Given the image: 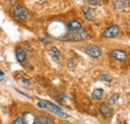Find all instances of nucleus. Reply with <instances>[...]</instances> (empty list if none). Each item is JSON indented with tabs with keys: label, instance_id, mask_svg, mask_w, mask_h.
<instances>
[{
	"label": "nucleus",
	"instance_id": "1",
	"mask_svg": "<svg viewBox=\"0 0 130 124\" xmlns=\"http://www.w3.org/2000/svg\"><path fill=\"white\" fill-rule=\"evenodd\" d=\"M37 106L38 107H41V108L47 109L48 111L54 113V114H56V115H58V116H60V117H63V118H68L69 117V115L67 113H65L64 111H62L60 107H58L54 103L49 102L47 100H41L40 102H38Z\"/></svg>",
	"mask_w": 130,
	"mask_h": 124
},
{
	"label": "nucleus",
	"instance_id": "2",
	"mask_svg": "<svg viewBox=\"0 0 130 124\" xmlns=\"http://www.w3.org/2000/svg\"><path fill=\"white\" fill-rule=\"evenodd\" d=\"M87 37H88V33L84 29L73 31V32H70L68 34V39H70L71 41H75V42L83 41V40L87 39Z\"/></svg>",
	"mask_w": 130,
	"mask_h": 124
},
{
	"label": "nucleus",
	"instance_id": "3",
	"mask_svg": "<svg viewBox=\"0 0 130 124\" xmlns=\"http://www.w3.org/2000/svg\"><path fill=\"white\" fill-rule=\"evenodd\" d=\"M84 51L87 55L93 58H97L101 55V49L95 44H88L84 47Z\"/></svg>",
	"mask_w": 130,
	"mask_h": 124
},
{
	"label": "nucleus",
	"instance_id": "4",
	"mask_svg": "<svg viewBox=\"0 0 130 124\" xmlns=\"http://www.w3.org/2000/svg\"><path fill=\"white\" fill-rule=\"evenodd\" d=\"M119 34H120V28L118 26H116V25L108 26L107 28H105L103 30V33H102V35L105 38H115Z\"/></svg>",
	"mask_w": 130,
	"mask_h": 124
},
{
	"label": "nucleus",
	"instance_id": "5",
	"mask_svg": "<svg viewBox=\"0 0 130 124\" xmlns=\"http://www.w3.org/2000/svg\"><path fill=\"white\" fill-rule=\"evenodd\" d=\"M13 15L19 20H25L27 18V11L22 5H16L13 10Z\"/></svg>",
	"mask_w": 130,
	"mask_h": 124
},
{
	"label": "nucleus",
	"instance_id": "6",
	"mask_svg": "<svg viewBox=\"0 0 130 124\" xmlns=\"http://www.w3.org/2000/svg\"><path fill=\"white\" fill-rule=\"evenodd\" d=\"M22 119L25 124H38V117L35 116L32 112H24L22 115Z\"/></svg>",
	"mask_w": 130,
	"mask_h": 124
},
{
	"label": "nucleus",
	"instance_id": "7",
	"mask_svg": "<svg viewBox=\"0 0 130 124\" xmlns=\"http://www.w3.org/2000/svg\"><path fill=\"white\" fill-rule=\"evenodd\" d=\"M111 56L118 61H126V59H127V53L124 50H120V49L113 50L111 52Z\"/></svg>",
	"mask_w": 130,
	"mask_h": 124
},
{
	"label": "nucleus",
	"instance_id": "8",
	"mask_svg": "<svg viewBox=\"0 0 130 124\" xmlns=\"http://www.w3.org/2000/svg\"><path fill=\"white\" fill-rule=\"evenodd\" d=\"M15 55H16V58L18 62L20 63H23V62L26 60V52L25 50L22 48V47L18 46L15 49Z\"/></svg>",
	"mask_w": 130,
	"mask_h": 124
},
{
	"label": "nucleus",
	"instance_id": "9",
	"mask_svg": "<svg viewBox=\"0 0 130 124\" xmlns=\"http://www.w3.org/2000/svg\"><path fill=\"white\" fill-rule=\"evenodd\" d=\"M82 29V24L76 19H72L69 21L68 23V30L70 32H73V31H77Z\"/></svg>",
	"mask_w": 130,
	"mask_h": 124
},
{
	"label": "nucleus",
	"instance_id": "10",
	"mask_svg": "<svg viewBox=\"0 0 130 124\" xmlns=\"http://www.w3.org/2000/svg\"><path fill=\"white\" fill-rule=\"evenodd\" d=\"M113 5L116 10H121L129 6V0H115Z\"/></svg>",
	"mask_w": 130,
	"mask_h": 124
},
{
	"label": "nucleus",
	"instance_id": "11",
	"mask_svg": "<svg viewBox=\"0 0 130 124\" xmlns=\"http://www.w3.org/2000/svg\"><path fill=\"white\" fill-rule=\"evenodd\" d=\"M48 54H49V56H50L54 61H57V60L60 58V56H61L60 51H59L58 48H56V47L50 48L48 50Z\"/></svg>",
	"mask_w": 130,
	"mask_h": 124
},
{
	"label": "nucleus",
	"instance_id": "12",
	"mask_svg": "<svg viewBox=\"0 0 130 124\" xmlns=\"http://www.w3.org/2000/svg\"><path fill=\"white\" fill-rule=\"evenodd\" d=\"M81 9H82V13H83L84 17H85L88 21H91V20L93 19V12H92L91 8L88 7V6H82Z\"/></svg>",
	"mask_w": 130,
	"mask_h": 124
},
{
	"label": "nucleus",
	"instance_id": "13",
	"mask_svg": "<svg viewBox=\"0 0 130 124\" xmlns=\"http://www.w3.org/2000/svg\"><path fill=\"white\" fill-rule=\"evenodd\" d=\"M103 95H104V90L102 88H96L91 93V97L93 99H97V100L98 99H101L103 97Z\"/></svg>",
	"mask_w": 130,
	"mask_h": 124
},
{
	"label": "nucleus",
	"instance_id": "14",
	"mask_svg": "<svg viewBox=\"0 0 130 124\" xmlns=\"http://www.w3.org/2000/svg\"><path fill=\"white\" fill-rule=\"evenodd\" d=\"M38 124H54V122L47 115H40L38 117Z\"/></svg>",
	"mask_w": 130,
	"mask_h": 124
},
{
	"label": "nucleus",
	"instance_id": "15",
	"mask_svg": "<svg viewBox=\"0 0 130 124\" xmlns=\"http://www.w3.org/2000/svg\"><path fill=\"white\" fill-rule=\"evenodd\" d=\"M99 111H100L104 116H106V117L110 116V114H111V110H110V108H109L106 104H100V105H99Z\"/></svg>",
	"mask_w": 130,
	"mask_h": 124
},
{
	"label": "nucleus",
	"instance_id": "16",
	"mask_svg": "<svg viewBox=\"0 0 130 124\" xmlns=\"http://www.w3.org/2000/svg\"><path fill=\"white\" fill-rule=\"evenodd\" d=\"M119 97H120V95H119L118 93L113 94V95L109 98V100H108V104H109V105H113V104H115V103L119 100Z\"/></svg>",
	"mask_w": 130,
	"mask_h": 124
},
{
	"label": "nucleus",
	"instance_id": "17",
	"mask_svg": "<svg viewBox=\"0 0 130 124\" xmlns=\"http://www.w3.org/2000/svg\"><path fill=\"white\" fill-rule=\"evenodd\" d=\"M100 79L103 80V81H106V82H112L113 81V78L111 77V75L107 74V73H103L100 75Z\"/></svg>",
	"mask_w": 130,
	"mask_h": 124
},
{
	"label": "nucleus",
	"instance_id": "18",
	"mask_svg": "<svg viewBox=\"0 0 130 124\" xmlns=\"http://www.w3.org/2000/svg\"><path fill=\"white\" fill-rule=\"evenodd\" d=\"M39 40L43 43V44H50L51 43V39L47 37V36H40L39 37Z\"/></svg>",
	"mask_w": 130,
	"mask_h": 124
},
{
	"label": "nucleus",
	"instance_id": "19",
	"mask_svg": "<svg viewBox=\"0 0 130 124\" xmlns=\"http://www.w3.org/2000/svg\"><path fill=\"white\" fill-rule=\"evenodd\" d=\"M13 124H25V123H24V121H23V119L21 117H17V118L14 119Z\"/></svg>",
	"mask_w": 130,
	"mask_h": 124
},
{
	"label": "nucleus",
	"instance_id": "20",
	"mask_svg": "<svg viewBox=\"0 0 130 124\" xmlns=\"http://www.w3.org/2000/svg\"><path fill=\"white\" fill-rule=\"evenodd\" d=\"M87 2L91 5H97L99 2H101V0H87Z\"/></svg>",
	"mask_w": 130,
	"mask_h": 124
},
{
	"label": "nucleus",
	"instance_id": "21",
	"mask_svg": "<svg viewBox=\"0 0 130 124\" xmlns=\"http://www.w3.org/2000/svg\"><path fill=\"white\" fill-rule=\"evenodd\" d=\"M67 67L68 68H73L74 67V63H73V60L72 59H69L68 62H67Z\"/></svg>",
	"mask_w": 130,
	"mask_h": 124
},
{
	"label": "nucleus",
	"instance_id": "22",
	"mask_svg": "<svg viewBox=\"0 0 130 124\" xmlns=\"http://www.w3.org/2000/svg\"><path fill=\"white\" fill-rule=\"evenodd\" d=\"M17 92L19 93V94H21V95H23V96H25V97H27V98H31V96L30 95H28V94H26V93H24L23 91H20V90H18V89H15Z\"/></svg>",
	"mask_w": 130,
	"mask_h": 124
},
{
	"label": "nucleus",
	"instance_id": "23",
	"mask_svg": "<svg viewBox=\"0 0 130 124\" xmlns=\"http://www.w3.org/2000/svg\"><path fill=\"white\" fill-rule=\"evenodd\" d=\"M22 81H23V83H24L26 86H30V81H29V80H27V79H23Z\"/></svg>",
	"mask_w": 130,
	"mask_h": 124
},
{
	"label": "nucleus",
	"instance_id": "24",
	"mask_svg": "<svg viewBox=\"0 0 130 124\" xmlns=\"http://www.w3.org/2000/svg\"><path fill=\"white\" fill-rule=\"evenodd\" d=\"M3 75H4V72H3V71H1V70H0V76H3Z\"/></svg>",
	"mask_w": 130,
	"mask_h": 124
},
{
	"label": "nucleus",
	"instance_id": "25",
	"mask_svg": "<svg viewBox=\"0 0 130 124\" xmlns=\"http://www.w3.org/2000/svg\"><path fill=\"white\" fill-rule=\"evenodd\" d=\"M1 80H3V76H2V77H0V81H1Z\"/></svg>",
	"mask_w": 130,
	"mask_h": 124
},
{
	"label": "nucleus",
	"instance_id": "26",
	"mask_svg": "<svg viewBox=\"0 0 130 124\" xmlns=\"http://www.w3.org/2000/svg\"><path fill=\"white\" fill-rule=\"evenodd\" d=\"M39 1H43V0H39Z\"/></svg>",
	"mask_w": 130,
	"mask_h": 124
},
{
	"label": "nucleus",
	"instance_id": "27",
	"mask_svg": "<svg viewBox=\"0 0 130 124\" xmlns=\"http://www.w3.org/2000/svg\"><path fill=\"white\" fill-rule=\"evenodd\" d=\"M8 1H10V0H8Z\"/></svg>",
	"mask_w": 130,
	"mask_h": 124
}]
</instances>
